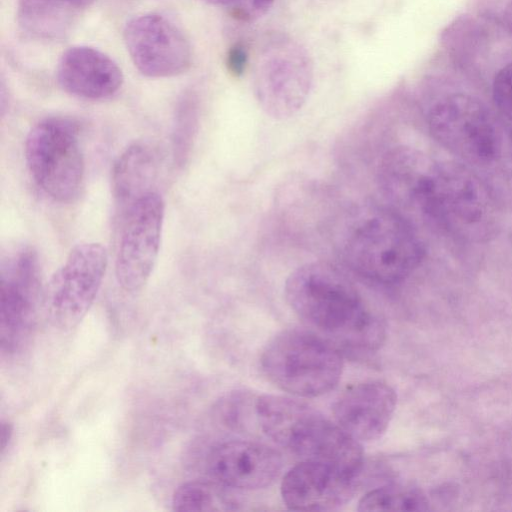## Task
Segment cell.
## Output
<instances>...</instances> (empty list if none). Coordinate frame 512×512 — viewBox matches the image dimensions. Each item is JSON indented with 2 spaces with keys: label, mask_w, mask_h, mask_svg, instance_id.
<instances>
[{
  "label": "cell",
  "mask_w": 512,
  "mask_h": 512,
  "mask_svg": "<svg viewBox=\"0 0 512 512\" xmlns=\"http://www.w3.org/2000/svg\"><path fill=\"white\" fill-rule=\"evenodd\" d=\"M248 52L243 44L237 43L231 46L226 55V68L234 77L241 76L248 64Z\"/></svg>",
  "instance_id": "cb8c5ba5"
},
{
  "label": "cell",
  "mask_w": 512,
  "mask_h": 512,
  "mask_svg": "<svg viewBox=\"0 0 512 512\" xmlns=\"http://www.w3.org/2000/svg\"><path fill=\"white\" fill-rule=\"evenodd\" d=\"M424 504L422 495L400 485L378 487L366 493L358 503L359 511L419 510Z\"/></svg>",
  "instance_id": "ffe728a7"
},
{
  "label": "cell",
  "mask_w": 512,
  "mask_h": 512,
  "mask_svg": "<svg viewBox=\"0 0 512 512\" xmlns=\"http://www.w3.org/2000/svg\"><path fill=\"white\" fill-rule=\"evenodd\" d=\"M87 5L91 4L94 0H84Z\"/></svg>",
  "instance_id": "4316f807"
},
{
  "label": "cell",
  "mask_w": 512,
  "mask_h": 512,
  "mask_svg": "<svg viewBox=\"0 0 512 512\" xmlns=\"http://www.w3.org/2000/svg\"><path fill=\"white\" fill-rule=\"evenodd\" d=\"M164 214L163 198L152 190L122 215L115 275L128 292L140 290L151 276L159 254Z\"/></svg>",
  "instance_id": "9c48e42d"
},
{
  "label": "cell",
  "mask_w": 512,
  "mask_h": 512,
  "mask_svg": "<svg viewBox=\"0 0 512 512\" xmlns=\"http://www.w3.org/2000/svg\"><path fill=\"white\" fill-rule=\"evenodd\" d=\"M25 160L34 182L54 201L67 203L79 194L85 174L77 122L49 117L28 133Z\"/></svg>",
  "instance_id": "8992f818"
},
{
  "label": "cell",
  "mask_w": 512,
  "mask_h": 512,
  "mask_svg": "<svg viewBox=\"0 0 512 512\" xmlns=\"http://www.w3.org/2000/svg\"><path fill=\"white\" fill-rule=\"evenodd\" d=\"M340 251L354 272L384 284L406 278L423 257L411 224L400 214L376 206L353 213L340 237Z\"/></svg>",
  "instance_id": "3957f363"
},
{
  "label": "cell",
  "mask_w": 512,
  "mask_h": 512,
  "mask_svg": "<svg viewBox=\"0 0 512 512\" xmlns=\"http://www.w3.org/2000/svg\"><path fill=\"white\" fill-rule=\"evenodd\" d=\"M127 52L143 75L167 78L184 73L191 64V46L182 31L166 17L138 15L124 28Z\"/></svg>",
  "instance_id": "8fae6325"
},
{
  "label": "cell",
  "mask_w": 512,
  "mask_h": 512,
  "mask_svg": "<svg viewBox=\"0 0 512 512\" xmlns=\"http://www.w3.org/2000/svg\"><path fill=\"white\" fill-rule=\"evenodd\" d=\"M12 426L8 422H1V455H4L5 450L9 446V442L12 438Z\"/></svg>",
  "instance_id": "d4e9b609"
},
{
  "label": "cell",
  "mask_w": 512,
  "mask_h": 512,
  "mask_svg": "<svg viewBox=\"0 0 512 512\" xmlns=\"http://www.w3.org/2000/svg\"><path fill=\"white\" fill-rule=\"evenodd\" d=\"M492 94L499 113L512 125V63L500 69L495 75Z\"/></svg>",
  "instance_id": "7402d4cb"
},
{
  "label": "cell",
  "mask_w": 512,
  "mask_h": 512,
  "mask_svg": "<svg viewBox=\"0 0 512 512\" xmlns=\"http://www.w3.org/2000/svg\"><path fill=\"white\" fill-rule=\"evenodd\" d=\"M396 394L386 383L366 381L344 390L333 405L335 422L358 441H374L386 431Z\"/></svg>",
  "instance_id": "9a60e30c"
},
{
  "label": "cell",
  "mask_w": 512,
  "mask_h": 512,
  "mask_svg": "<svg viewBox=\"0 0 512 512\" xmlns=\"http://www.w3.org/2000/svg\"><path fill=\"white\" fill-rule=\"evenodd\" d=\"M40 295L36 254L23 249L2 268L0 284V343L6 355H16L29 344Z\"/></svg>",
  "instance_id": "30bf717a"
},
{
  "label": "cell",
  "mask_w": 512,
  "mask_h": 512,
  "mask_svg": "<svg viewBox=\"0 0 512 512\" xmlns=\"http://www.w3.org/2000/svg\"><path fill=\"white\" fill-rule=\"evenodd\" d=\"M314 69L307 49L291 36L266 35L253 60V90L263 111L286 119L305 104L313 83Z\"/></svg>",
  "instance_id": "5b68a950"
},
{
  "label": "cell",
  "mask_w": 512,
  "mask_h": 512,
  "mask_svg": "<svg viewBox=\"0 0 512 512\" xmlns=\"http://www.w3.org/2000/svg\"><path fill=\"white\" fill-rule=\"evenodd\" d=\"M195 122V102L191 97L187 96L179 105L174 132L175 157L179 161L183 160L187 154Z\"/></svg>",
  "instance_id": "44dd1931"
},
{
  "label": "cell",
  "mask_w": 512,
  "mask_h": 512,
  "mask_svg": "<svg viewBox=\"0 0 512 512\" xmlns=\"http://www.w3.org/2000/svg\"><path fill=\"white\" fill-rule=\"evenodd\" d=\"M108 256L96 242L76 245L43 292L49 321L62 330L75 328L91 308L102 284Z\"/></svg>",
  "instance_id": "ba28073f"
},
{
  "label": "cell",
  "mask_w": 512,
  "mask_h": 512,
  "mask_svg": "<svg viewBox=\"0 0 512 512\" xmlns=\"http://www.w3.org/2000/svg\"><path fill=\"white\" fill-rule=\"evenodd\" d=\"M356 480L330 465L301 460L285 474L281 496L291 510H334L351 500L356 491Z\"/></svg>",
  "instance_id": "4fadbf2b"
},
{
  "label": "cell",
  "mask_w": 512,
  "mask_h": 512,
  "mask_svg": "<svg viewBox=\"0 0 512 512\" xmlns=\"http://www.w3.org/2000/svg\"><path fill=\"white\" fill-rule=\"evenodd\" d=\"M260 362L270 382L297 397L328 393L337 386L343 372L338 347L303 329H287L274 336L264 348Z\"/></svg>",
  "instance_id": "277c9868"
},
{
  "label": "cell",
  "mask_w": 512,
  "mask_h": 512,
  "mask_svg": "<svg viewBox=\"0 0 512 512\" xmlns=\"http://www.w3.org/2000/svg\"><path fill=\"white\" fill-rule=\"evenodd\" d=\"M382 188L392 201L419 210L459 239L486 242L500 229L497 198L462 163L434 162L416 150H407L386 167Z\"/></svg>",
  "instance_id": "6da1fadb"
},
{
  "label": "cell",
  "mask_w": 512,
  "mask_h": 512,
  "mask_svg": "<svg viewBox=\"0 0 512 512\" xmlns=\"http://www.w3.org/2000/svg\"><path fill=\"white\" fill-rule=\"evenodd\" d=\"M286 449L301 460L324 463L356 478L363 465L360 441L315 409L297 424Z\"/></svg>",
  "instance_id": "5bb4252c"
},
{
  "label": "cell",
  "mask_w": 512,
  "mask_h": 512,
  "mask_svg": "<svg viewBox=\"0 0 512 512\" xmlns=\"http://www.w3.org/2000/svg\"><path fill=\"white\" fill-rule=\"evenodd\" d=\"M225 486L214 480H194L180 485L173 494L172 507L175 511L199 512L233 509L234 504Z\"/></svg>",
  "instance_id": "d6986e66"
},
{
  "label": "cell",
  "mask_w": 512,
  "mask_h": 512,
  "mask_svg": "<svg viewBox=\"0 0 512 512\" xmlns=\"http://www.w3.org/2000/svg\"><path fill=\"white\" fill-rule=\"evenodd\" d=\"M274 0H231L227 6L231 15L243 22H253L264 16Z\"/></svg>",
  "instance_id": "603a6c76"
},
{
  "label": "cell",
  "mask_w": 512,
  "mask_h": 512,
  "mask_svg": "<svg viewBox=\"0 0 512 512\" xmlns=\"http://www.w3.org/2000/svg\"><path fill=\"white\" fill-rule=\"evenodd\" d=\"M282 469L280 453L261 443L231 440L213 447L206 458L210 479L231 489L270 486Z\"/></svg>",
  "instance_id": "7c38bea8"
},
{
  "label": "cell",
  "mask_w": 512,
  "mask_h": 512,
  "mask_svg": "<svg viewBox=\"0 0 512 512\" xmlns=\"http://www.w3.org/2000/svg\"><path fill=\"white\" fill-rule=\"evenodd\" d=\"M209 4L212 5H218V6H228L231 0H203Z\"/></svg>",
  "instance_id": "484cf974"
},
{
  "label": "cell",
  "mask_w": 512,
  "mask_h": 512,
  "mask_svg": "<svg viewBox=\"0 0 512 512\" xmlns=\"http://www.w3.org/2000/svg\"><path fill=\"white\" fill-rule=\"evenodd\" d=\"M156 173L157 160L150 146L137 142L120 154L112 170V191L123 214L136 200L152 191Z\"/></svg>",
  "instance_id": "ac0fdd59"
},
{
  "label": "cell",
  "mask_w": 512,
  "mask_h": 512,
  "mask_svg": "<svg viewBox=\"0 0 512 512\" xmlns=\"http://www.w3.org/2000/svg\"><path fill=\"white\" fill-rule=\"evenodd\" d=\"M285 297L299 318L343 347L374 351L384 342L382 322L345 275L327 263L294 270L286 280Z\"/></svg>",
  "instance_id": "7a4b0ae2"
},
{
  "label": "cell",
  "mask_w": 512,
  "mask_h": 512,
  "mask_svg": "<svg viewBox=\"0 0 512 512\" xmlns=\"http://www.w3.org/2000/svg\"><path fill=\"white\" fill-rule=\"evenodd\" d=\"M87 6L84 0H18L17 22L33 39L59 40L70 33Z\"/></svg>",
  "instance_id": "e0dca14e"
},
{
  "label": "cell",
  "mask_w": 512,
  "mask_h": 512,
  "mask_svg": "<svg viewBox=\"0 0 512 512\" xmlns=\"http://www.w3.org/2000/svg\"><path fill=\"white\" fill-rule=\"evenodd\" d=\"M431 135L445 149L470 164L493 162L501 150L496 122L479 99L453 94L439 100L429 111Z\"/></svg>",
  "instance_id": "52a82bcc"
},
{
  "label": "cell",
  "mask_w": 512,
  "mask_h": 512,
  "mask_svg": "<svg viewBox=\"0 0 512 512\" xmlns=\"http://www.w3.org/2000/svg\"><path fill=\"white\" fill-rule=\"evenodd\" d=\"M57 81L70 95L85 100H104L123 85L117 63L104 52L89 46L67 49L57 65Z\"/></svg>",
  "instance_id": "2e32d148"
}]
</instances>
